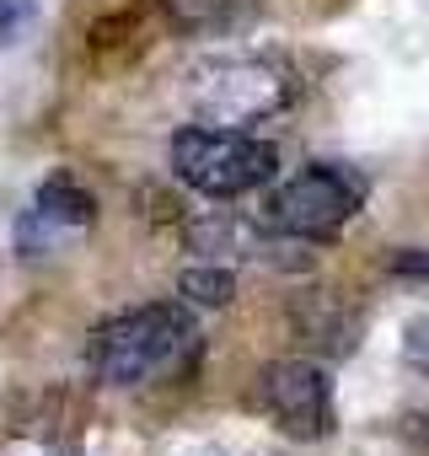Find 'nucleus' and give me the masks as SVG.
<instances>
[{"label": "nucleus", "instance_id": "9", "mask_svg": "<svg viewBox=\"0 0 429 456\" xmlns=\"http://www.w3.org/2000/svg\"><path fill=\"white\" fill-rule=\"evenodd\" d=\"M402 360L429 376V317H413V322H408V333H402Z\"/></svg>", "mask_w": 429, "mask_h": 456}, {"label": "nucleus", "instance_id": "3", "mask_svg": "<svg viewBox=\"0 0 429 456\" xmlns=\"http://www.w3.org/2000/svg\"><path fill=\"white\" fill-rule=\"evenodd\" d=\"M172 172L204 199H242L279 172V151L247 129L188 124L172 134Z\"/></svg>", "mask_w": 429, "mask_h": 456}, {"label": "nucleus", "instance_id": "6", "mask_svg": "<svg viewBox=\"0 0 429 456\" xmlns=\"http://www.w3.org/2000/svg\"><path fill=\"white\" fill-rule=\"evenodd\" d=\"M92 220H97V199H92L70 172H54V177L38 183L33 204H28L22 220H17V253H22V258H44V253H54L65 237L92 232Z\"/></svg>", "mask_w": 429, "mask_h": 456}, {"label": "nucleus", "instance_id": "10", "mask_svg": "<svg viewBox=\"0 0 429 456\" xmlns=\"http://www.w3.org/2000/svg\"><path fill=\"white\" fill-rule=\"evenodd\" d=\"M386 269H392L397 280H424V285H429V253H424V248H402V253H392Z\"/></svg>", "mask_w": 429, "mask_h": 456}, {"label": "nucleus", "instance_id": "11", "mask_svg": "<svg viewBox=\"0 0 429 456\" xmlns=\"http://www.w3.org/2000/svg\"><path fill=\"white\" fill-rule=\"evenodd\" d=\"M198 456H226V451H198Z\"/></svg>", "mask_w": 429, "mask_h": 456}, {"label": "nucleus", "instance_id": "4", "mask_svg": "<svg viewBox=\"0 0 429 456\" xmlns=\"http://www.w3.org/2000/svg\"><path fill=\"white\" fill-rule=\"evenodd\" d=\"M370 199V177L349 161H312L295 177H285L269 204H263V225L295 242H322L338 225H349Z\"/></svg>", "mask_w": 429, "mask_h": 456}, {"label": "nucleus", "instance_id": "2", "mask_svg": "<svg viewBox=\"0 0 429 456\" xmlns=\"http://www.w3.org/2000/svg\"><path fill=\"white\" fill-rule=\"evenodd\" d=\"M301 81L285 60L274 54H226V60H204L188 76V102L204 124L221 129H247L295 102Z\"/></svg>", "mask_w": 429, "mask_h": 456}, {"label": "nucleus", "instance_id": "8", "mask_svg": "<svg viewBox=\"0 0 429 456\" xmlns=\"http://www.w3.org/2000/svg\"><path fill=\"white\" fill-rule=\"evenodd\" d=\"M38 17V0H0V44H17Z\"/></svg>", "mask_w": 429, "mask_h": 456}, {"label": "nucleus", "instance_id": "7", "mask_svg": "<svg viewBox=\"0 0 429 456\" xmlns=\"http://www.w3.org/2000/svg\"><path fill=\"white\" fill-rule=\"evenodd\" d=\"M177 290L193 301V306H214V312H221V306H231V296H237V274L231 269H188L182 280H177Z\"/></svg>", "mask_w": 429, "mask_h": 456}, {"label": "nucleus", "instance_id": "5", "mask_svg": "<svg viewBox=\"0 0 429 456\" xmlns=\"http://www.w3.org/2000/svg\"><path fill=\"white\" fill-rule=\"evenodd\" d=\"M258 408L290 435V440H328L338 424L333 381L312 360H274L258 376Z\"/></svg>", "mask_w": 429, "mask_h": 456}, {"label": "nucleus", "instance_id": "1", "mask_svg": "<svg viewBox=\"0 0 429 456\" xmlns=\"http://www.w3.org/2000/svg\"><path fill=\"white\" fill-rule=\"evenodd\" d=\"M86 360L92 376L108 387H145L156 376H182L198 360V322L172 301L134 306L92 333Z\"/></svg>", "mask_w": 429, "mask_h": 456}]
</instances>
